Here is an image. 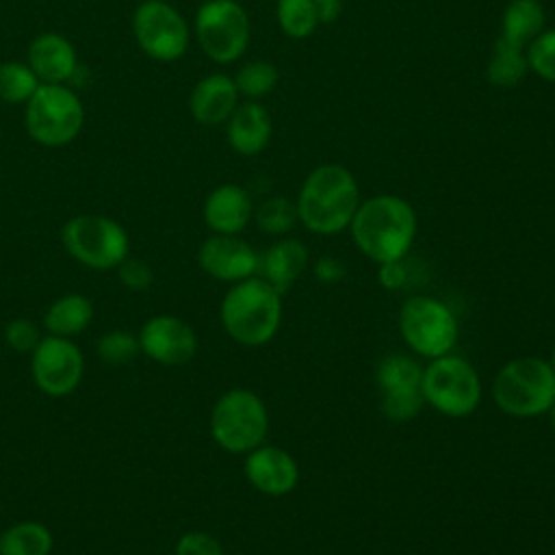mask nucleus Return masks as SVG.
Returning a JSON list of instances; mask_svg holds the SVG:
<instances>
[{
	"instance_id": "nucleus-1",
	"label": "nucleus",
	"mask_w": 555,
	"mask_h": 555,
	"mask_svg": "<svg viewBox=\"0 0 555 555\" xmlns=\"http://www.w3.org/2000/svg\"><path fill=\"white\" fill-rule=\"evenodd\" d=\"M356 247L373 262H390L408 256L416 236V212L399 195L382 193L360 202L351 223Z\"/></svg>"
},
{
	"instance_id": "nucleus-2",
	"label": "nucleus",
	"mask_w": 555,
	"mask_h": 555,
	"mask_svg": "<svg viewBox=\"0 0 555 555\" xmlns=\"http://www.w3.org/2000/svg\"><path fill=\"white\" fill-rule=\"evenodd\" d=\"M360 202V186L353 173L336 163L314 167L295 199L304 228L323 236L349 230Z\"/></svg>"
},
{
	"instance_id": "nucleus-3",
	"label": "nucleus",
	"mask_w": 555,
	"mask_h": 555,
	"mask_svg": "<svg viewBox=\"0 0 555 555\" xmlns=\"http://www.w3.org/2000/svg\"><path fill=\"white\" fill-rule=\"evenodd\" d=\"M219 319L234 343L245 347L267 345L280 330L282 293L260 275L234 282L221 299Z\"/></svg>"
},
{
	"instance_id": "nucleus-4",
	"label": "nucleus",
	"mask_w": 555,
	"mask_h": 555,
	"mask_svg": "<svg viewBox=\"0 0 555 555\" xmlns=\"http://www.w3.org/2000/svg\"><path fill=\"white\" fill-rule=\"evenodd\" d=\"M492 399L514 418L542 416L555 403V373L546 358L520 356L505 362L492 382Z\"/></svg>"
},
{
	"instance_id": "nucleus-5",
	"label": "nucleus",
	"mask_w": 555,
	"mask_h": 555,
	"mask_svg": "<svg viewBox=\"0 0 555 555\" xmlns=\"http://www.w3.org/2000/svg\"><path fill=\"white\" fill-rule=\"evenodd\" d=\"M208 427L223 451L245 455L267 440L269 410L254 390L230 388L215 401Z\"/></svg>"
},
{
	"instance_id": "nucleus-6",
	"label": "nucleus",
	"mask_w": 555,
	"mask_h": 555,
	"mask_svg": "<svg viewBox=\"0 0 555 555\" xmlns=\"http://www.w3.org/2000/svg\"><path fill=\"white\" fill-rule=\"evenodd\" d=\"M421 392L429 408L449 418L470 416L483 395L477 369L453 351L429 360L423 369Z\"/></svg>"
},
{
	"instance_id": "nucleus-7",
	"label": "nucleus",
	"mask_w": 555,
	"mask_h": 555,
	"mask_svg": "<svg viewBox=\"0 0 555 555\" xmlns=\"http://www.w3.org/2000/svg\"><path fill=\"white\" fill-rule=\"evenodd\" d=\"M24 124L35 143L61 147L80 134L85 106L69 87L41 82L26 102Z\"/></svg>"
},
{
	"instance_id": "nucleus-8",
	"label": "nucleus",
	"mask_w": 555,
	"mask_h": 555,
	"mask_svg": "<svg viewBox=\"0 0 555 555\" xmlns=\"http://www.w3.org/2000/svg\"><path fill=\"white\" fill-rule=\"evenodd\" d=\"M65 251L87 269L111 271L128 258L130 238L121 223L106 215H76L61 230Z\"/></svg>"
},
{
	"instance_id": "nucleus-9",
	"label": "nucleus",
	"mask_w": 555,
	"mask_h": 555,
	"mask_svg": "<svg viewBox=\"0 0 555 555\" xmlns=\"http://www.w3.org/2000/svg\"><path fill=\"white\" fill-rule=\"evenodd\" d=\"M399 334L410 351L434 360L453 351L460 336V321L442 299L414 295L399 310Z\"/></svg>"
},
{
	"instance_id": "nucleus-10",
	"label": "nucleus",
	"mask_w": 555,
	"mask_h": 555,
	"mask_svg": "<svg viewBox=\"0 0 555 555\" xmlns=\"http://www.w3.org/2000/svg\"><path fill=\"white\" fill-rule=\"evenodd\" d=\"M195 37L215 63H234L249 46L251 24L236 0H204L195 13Z\"/></svg>"
},
{
	"instance_id": "nucleus-11",
	"label": "nucleus",
	"mask_w": 555,
	"mask_h": 555,
	"mask_svg": "<svg viewBox=\"0 0 555 555\" xmlns=\"http://www.w3.org/2000/svg\"><path fill=\"white\" fill-rule=\"evenodd\" d=\"M132 33L139 48L160 63L182 59L191 41L186 20L167 0L141 2L132 13Z\"/></svg>"
},
{
	"instance_id": "nucleus-12",
	"label": "nucleus",
	"mask_w": 555,
	"mask_h": 555,
	"mask_svg": "<svg viewBox=\"0 0 555 555\" xmlns=\"http://www.w3.org/2000/svg\"><path fill=\"white\" fill-rule=\"evenodd\" d=\"M30 375L48 397L72 395L85 375V356L72 338L46 334L30 351Z\"/></svg>"
},
{
	"instance_id": "nucleus-13",
	"label": "nucleus",
	"mask_w": 555,
	"mask_h": 555,
	"mask_svg": "<svg viewBox=\"0 0 555 555\" xmlns=\"http://www.w3.org/2000/svg\"><path fill=\"white\" fill-rule=\"evenodd\" d=\"M421 382L423 366L414 358L405 353L384 356L375 369L382 414L395 423L414 418L425 403Z\"/></svg>"
},
{
	"instance_id": "nucleus-14",
	"label": "nucleus",
	"mask_w": 555,
	"mask_h": 555,
	"mask_svg": "<svg viewBox=\"0 0 555 555\" xmlns=\"http://www.w3.org/2000/svg\"><path fill=\"white\" fill-rule=\"evenodd\" d=\"M141 353L165 366H180L197 351L195 330L176 314H154L139 330Z\"/></svg>"
},
{
	"instance_id": "nucleus-15",
	"label": "nucleus",
	"mask_w": 555,
	"mask_h": 555,
	"mask_svg": "<svg viewBox=\"0 0 555 555\" xmlns=\"http://www.w3.org/2000/svg\"><path fill=\"white\" fill-rule=\"evenodd\" d=\"M260 254L238 234H212L197 249L199 269L219 282H241L258 275Z\"/></svg>"
},
{
	"instance_id": "nucleus-16",
	"label": "nucleus",
	"mask_w": 555,
	"mask_h": 555,
	"mask_svg": "<svg viewBox=\"0 0 555 555\" xmlns=\"http://www.w3.org/2000/svg\"><path fill=\"white\" fill-rule=\"evenodd\" d=\"M243 475L254 490L267 496L291 494L299 483V466L295 457L286 449L264 442L245 453Z\"/></svg>"
},
{
	"instance_id": "nucleus-17",
	"label": "nucleus",
	"mask_w": 555,
	"mask_h": 555,
	"mask_svg": "<svg viewBox=\"0 0 555 555\" xmlns=\"http://www.w3.org/2000/svg\"><path fill=\"white\" fill-rule=\"evenodd\" d=\"M204 223L215 234H241L254 217V202L238 184H219L202 206Z\"/></svg>"
},
{
	"instance_id": "nucleus-18",
	"label": "nucleus",
	"mask_w": 555,
	"mask_h": 555,
	"mask_svg": "<svg viewBox=\"0 0 555 555\" xmlns=\"http://www.w3.org/2000/svg\"><path fill=\"white\" fill-rule=\"evenodd\" d=\"M30 69L39 82L65 85L78 67V56L74 43L59 33H41L28 46Z\"/></svg>"
},
{
	"instance_id": "nucleus-19",
	"label": "nucleus",
	"mask_w": 555,
	"mask_h": 555,
	"mask_svg": "<svg viewBox=\"0 0 555 555\" xmlns=\"http://www.w3.org/2000/svg\"><path fill=\"white\" fill-rule=\"evenodd\" d=\"M238 106V89L234 78L225 74L204 76L189 95V111L202 126H219L230 119Z\"/></svg>"
},
{
	"instance_id": "nucleus-20",
	"label": "nucleus",
	"mask_w": 555,
	"mask_h": 555,
	"mask_svg": "<svg viewBox=\"0 0 555 555\" xmlns=\"http://www.w3.org/2000/svg\"><path fill=\"white\" fill-rule=\"evenodd\" d=\"M271 115L256 100H247L234 108L225 121V137L230 147L241 156L260 154L271 141Z\"/></svg>"
},
{
	"instance_id": "nucleus-21",
	"label": "nucleus",
	"mask_w": 555,
	"mask_h": 555,
	"mask_svg": "<svg viewBox=\"0 0 555 555\" xmlns=\"http://www.w3.org/2000/svg\"><path fill=\"white\" fill-rule=\"evenodd\" d=\"M308 267V247L297 238H278L260 254L258 275L282 295L299 280Z\"/></svg>"
},
{
	"instance_id": "nucleus-22",
	"label": "nucleus",
	"mask_w": 555,
	"mask_h": 555,
	"mask_svg": "<svg viewBox=\"0 0 555 555\" xmlns=\"http://www.w3.org/2000/svg\"><path fill=\"white\" fill-rule=\"evenodd\" d=\"M93 301L82 293H67L56 297L43 312V327L52 336L72 338L85 332L93 321Z\"/></svg>"
},
{
	"instance_id": "nucleus-23",
	"label": "nucleus",
	"mask_w": 555,
	"mask_h": 555,
	"mask_svg": "<svg viewBox=\"0 0 555 555\" xmlns=\"http://www.w3.org/2000/svg\"><path fill=\"white\" fill-rule=\"evenodd\" d=\"M527 72H529V63H527L525 48L499 35L486 65V80L492 87L512 89L518 82H522Z\"/></svg>"
},
{
	"instance_id": "nucleus-24",
	"label": "nucleus",
	"mask_w": 555,
	"mask_h": 555,
	"mask_svg": "<svg viewBox=\"0 0 555 555\" xmlns=\"http://www.w3.org/2000/svg\"><path fill=\"white\" fill-rule=\"evenodd\" d=\"M546 24L540 0H509L501 20V37L527 48Z\"/></svg>"
},
{
	"instance_id": "nucleus-25",
	"label": "nucleus",
	"mask_w": 555,
	"mask_h": 555,
	"mask_svg": "<svg viewBox=\"0 0 555 555\" xmlns=\"http://www.w3.org/2000/svg\"><path fill=\"white\" fill-rule=\"evenodd\" d=\"M52 531L39 520H20L0 531V555H50Z\"/></svg>"
},
{
	"instance_id": "nucleus-26",
	"label": "nucleus",
	"mask_w": 555,
	"mask_h": 555,
	"mask_svg": "<svg viewBox=\"0 0 555 555\" xmlns=\"http://www.w3.org/2000/svg\"><path fill=\"white\" fill-rule=\"evenodd\" d=\"M251 219L256 221L258 230H262L264 234L282 236V234L291 232L295 228V223L299 221L297 204L282 195H273V197L262 199L258 206H254Z\"/></svg>"
},
{
	"instance_id": "nucleus-27",
	"label": "nucleus",
	"mask_w": 555,
	"mask_h": 555,
	"mask_svg": "<svg viewBox=\"0 0 555 555\" xmlns=\"http://www.w3.org/2000/svg\"><path fill=\"white\" fill-rule=\"evenodd\" d=\"M39 78L28 63H0V100L7 104H26L39 87Z\"/></svg>"
},
{
	"instance_id": "nucleus-28",
	"label": "nucleus",
	"mask_w": 555,
	"mask_h": 555,
	"mask_svg": "<svg viewBox=\"0 0 555 555\" xmlns=\"http://www.w3.org/2000/svg\"><path fill=\"white\" fill-rule=\"evenodd\" d=\"M275 15L280 30L291 39H306L319 26L312 0H278Z\"/></svg>"
},
{
	"instance_id": "nucleus-29",
	"label": "nucleus",
	"mask_w": 555,
	"mask_h": 555,
	"mask_svg": "<svg viewBox=\"0 0 555 555\" xmlns=\"http://www.w3.org/2000/svg\"><path fill=\"white\" fill-rule=\"evenodd\" d=\"M278 69L269 61H247L238 67L234 76V85L238 89V95L247 100H258L269 95L278 87Z\"/></svg>"
},
{
	"instance_id": "nucleus-30",
	"label": "nucleus",
	"mask_w": 555,
	"mask_h": 555,
	"mask_svg": "<svg viewBox=\"0 0 555 555\" xmlns=\"http://www.w3.org/2000/svg\"><path fill=\"white\" fill-rule=\"evenodd\" d=\"M95 353L106 364H128L141 353L139 336L130 330H111L98 338Z\"/></svg>"
},
{
	"instance_id": "nucleus-31",
	"label": "nucleus",
	"mask_w": 555,
	"mask_h": 555,
	"mask_svg": "<svg viewBox=\"0 0 555 555\" xmlns=\"http://www.w3.org/2000/svg\"><path fill=\"white\" fill-rule=\"evenodd\" d=\"M529 69L546 82H555V28H544L527 48Z\"/></svg>"
},
{
	"instance_id": "nucleus-32",
	"label": "nucleus",
	"mask_w": 555,
	"mask_h": 555,
	"mask_svg": "<svg viewBox=\"0 0 555 555\" xmlns=\"http://www.w3.org/2000/svg\"><path fill=\"white\" fill-rule=\"evenodd\" d=\"M41 338L43 336L39 332V325L33 319L17 317L4 325V343L17 353H30Z\"/></svg>"
},
{
	"instance_id": "nucleus-33",
	"label": "nucleus",
	"mask_w": 555,
	"mask_h": 555,
	"mask_svg": "<svg viewBox=\"0 0 555 555\" xmlns=\"http://www.w3.org/2000/svg\"><path fill=\"white\" fill-rule=\"evenodd\" d=\"M173 555H225V553L221 542L208 531L189 529L176 540Z\"/></svg>"
},
{
	"instance_id": "nucleus-34",
	"label": "nucleus",
	"mask_w": 555,
	"mask_h": 555,
	"mask_svg": "<svg viewBox=\"0 0 555 555\" xmlns=\"http://www.w3.org/2000/svg\"><path fill=\"white\" fill-rule=\"evenodd\" d=\"M117 271V278L119 282L132 291V293H141V291H147L154 282V271L152 267L141 260V258H124L121 264L115 269Z\"/></svg>"
},
{
	"instance_id": "nucleus-35",
	"label": "nucleus",
	"mask_w": 555,
	"mask_h": 555,
	"mask_svg": "<svg viewBox=\"0 0 555 555\" xmlns=\"http://www.w3.org/2000/svg\"><path fill=\"white\" fill-rule=\"evenodd\" d=\"M405 258L401 260H390V262H382L379 271H377V280L384 288L388 291H397L405 284L408 280V269H405Z\"/></svg>"
},
{
	"instance_id": "nucleus-36",
	"label": "nucleus",
	"mask_w": 555,
	"mask_h": 555,
	"mask_svg": "<svg viewBox=\"0 0 555 555\" xmlns=\"http://www.w3.org/2000/svg\"><path fill=\"white\" fill-rule=\"evenodd\" d=\"M345 269L343 264L336 260V258H321L317 264H314V275L321 280V282H336L338 278H343Z\"/></svg>"
},
{
	"instance_id": "nucleus-37",
	"label": "nucleus",
	"mask_w": 555,
	"mask_h": 555,
	"mask_svg": "<svg viewBox=\"0 0 555 555\" xmlns=\"http://www.w3.org/2000/svg\"><path fill=\"white\" fill-rule=\"evenodd\" d=\"M317 9L319 24H332L343 13V0H312Z\"/></svg>"
},
{
	"instance_id": "nucleus-38",
	"label": "nucleus",
	"mask_w": 555,
	"mask_h": 555,
	"mask_svg": "<svg viewBox=\"0 0 555 555\" xmlns=\"http://www.w3.org/2000/svg\"><path fill=\"white\" fill-rule=\"evenodd\" d=\"M546 416H548V423H551V429L555 431V403L551 405V410L546 412Z\"/></svg>"
},
{
	"instance_id": "nucleus-39",
	"label": "nucleus",
	"mask_w": 555,
	"mask_h": 555,
	"mask_svg": "<svg viewBox=\"0 0 555 555\" xmlns=\"http://www.w3.org/2000/svg\"><path fill=\"white\" fill-rule=\"evenodd\" d=\"M548 364H551V369H553V373H555V345H553V349H551V356H548Z\"/></svg>"
}]
</instances>
